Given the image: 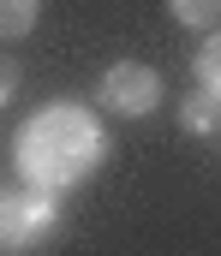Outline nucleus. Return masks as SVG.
<instances>
[{
	"label": "nucleus",
	"mask_w": 221,
	"mask_h": 256,
	"mask_svg": "<svg viewBox=\"0 0 221 256\" xmlns=\"http://www.w3.org/2000/svg\"><path fill=\"white\" fill-rule=\"evenodd\" d=\"M60 226V208H54V191L42 185H0V250H30L42 244L48 232Z\"/></svg>",
	"instance_id": "2"
},
{
	"label": "nucleus",
	"mask_w": 221,
	"mask_h": 256,
	"mask_svg": "<svg viewBox=\"0 0 221 256\" xmlns=\"http://www.w3.org/2000/svg\"><path fill=\"white\" fill-rule=\"evenodd\" d=\"M18 173L42 191H72L84 185L102 161H108V131L90 108L78 102H48L30 114V126L18 131V149H12Z\"/></svg>",
	"instance_id": "1"
},
{
	"label": "nucleus",
	"mask_w": 221,
	"mask_h": 256,
	"mask_svg": "<svg viewBox=\"0 0 221 256\" xmlns=\"http://www.w3.org/2000/svg\"><path fill=\"white\" fill-rule=\"evenodd\" d=\"M179 126L191 131V137H209V131H221V102L209 96V90H191V96L179 102Z\"/></svg>",
	"instance_id": "4"
},
{
	"label": "nucleus",
	"mask_w": 221,
	"mask_h": 256,
	"mask_svg": "<svg viewBox=\"0 0 221 256\" xmlns=\"http://www.w3.org/2000/svg\"><path fill=\"white\" fill-rule=\"evenodd\" d=\"M191 78H197V90H209V96L221 102V30L203 42V48H197V60H191Z\"/></svg>",
	"instance_id": "6"
},
{
	"label": "nucleus",
	"mask_w": 221,
	"mask_h": 256,
	"mask_svg": "<svg viewBox=\"0 0 221 256\" xmlns=\"http://www.w3.org/2000/svg\"><path fill=\"white\" fill-rule=\"evenodd\" d=\"M18 84H24V72H18V60H12V54H0V108H6L12 96H18Z\"/></svg>",
	"instance_id": "8"
},
{
	"label": "nucleus",
	"mask_w": 221,
	"mask_h": 256,
	"mask_svg": "<svg viewBox=\"0 0 221 256\" xmlns=\"http://www.w3.org/2000/svg\"><path fill=\"white\" fill-rule=\"evenodd\" d=\"M42 18V0H0V42H24Z\"/></svg>",
	"instance_id": "5"
},
{
	"label": "nucleus",
	"mask_w": 221,
	"mask_h": 256,
	"mask_svg": "<svg viewBox=\"0 0 221 256\" xmlns=\"http://www.w3.org/2000/svg\"><path fill=\"white\" fill-rule=\"evenodd\" d=\"M167 12H173L185 30H215L221 24V0H167Z\"/></svg>",
	"instance_id": "7"
},
{
	"label": "nucleus",
	"mask_w": 221,
	"mask_h": 256,
	"mask_svg": "<svg viewBox=\"0 0 221 256\" xmlns=\"http://www.w3.org/2000/svg\"><path fill=\"white\" fill-rule=\"evenodd\" d=\"M96 102L114 120H149L161 108V72H149L144 60H114L96 84Z\"/></svg>",
	"instance_id": "3"
}]
</instances>
